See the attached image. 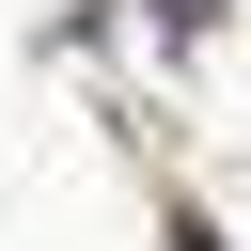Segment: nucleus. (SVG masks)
Returning a JSON list of instances; mask_svg holds the SVG:
<instances>
[{
  "mask_svg": "<svg viewBox=\"0 0 251 251\" xmlns=\"http://www.w3.org/2000/svg\"><path fill=\"white\" fill-rule=\"evenodd\" d=\"M235 204H251V188H235Z\"/></svg>",
  "mask_w": 251,
  "mask_h": 251,
  "instance_id": "f257e3e1",
  "label": "nucleus"
}]
</instances>
